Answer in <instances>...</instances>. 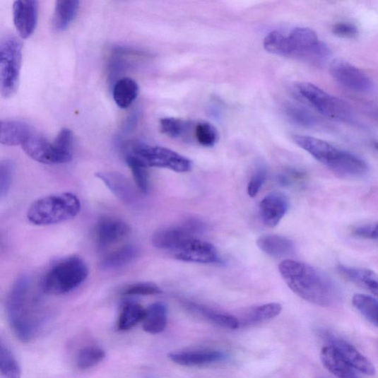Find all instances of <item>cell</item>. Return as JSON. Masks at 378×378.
Masks as SVG:
<instances>
[{"mask_svg": "<svg viewBox=\"0 0 378 378\" xmlns=\"http://www.w3.org/2000/svg\"><path fill=\"white\" fill-rule=\"evenodd\" d=\"M187 307L195 314L201 315L211 324L220 327L236 330L240 326V321L234 316L220 313V312L193 303L188 304Z\"/></svg>", "mask_w": 378, "mask_h": 378, "instance_id": "cell-28", "label": "cell"}, {"mask_svg": "<svg viewBox=\"0 0 378 378\" xmlns=\"http://www.w3.org/2000/svg\"><path fill=\"white\" fill-rule=\"evenodd\" d=\"M35 130L28 124L19 121H1L0 142L5 146L23 145Z\"/></svg>", "mask_w": 378, "mask_h": 378, "instance_id": "cell-20", "label": "cell"}, {"mask_svg": "<svg viewBox=\"0 0 378 378\" xmlns=\"http://www.w3.org/2000/svg\"><path fill=\"white\" fill-rule=\"evenodd\" d=\"M146 378H156V377H153V376H149V377H146Z\"/></svg>", "mask_w": 378, "mask_h": 378, "instance_id": "cell-45", "label": "cell"}, {"mask_svg": "<svg viewBox=\"0 0 378 378\" xmlns=\"http://www.w3.org/2000/svg\"><path fill=\"white\" fill-rule=\"evenodd\" d=\"M129 234L130 228L128 224L114 218H102L97 223L95 229L96 242L102 249L122 241Z\"/></svg>", "mask_w": 378, "mask_h": 378, "instance_id": "cell-15", "label": "cell"}, {"mask_svg": "<svg viewBox=\"0 0 378 378\" xmlns=\"http://www.w3.org/2000/svg\"><path fill=\"white\" fill-rule=\"evenodd\" d=\"M326 338L329 343H331V346L354 369L368 375H374L375 374V369L373 365L365 356L357 350L352 344L331 333L326 334Z\"/></svg>", "mask_w": 378, "mask_h": 378, "instance_id": "cell-16", "label": "cell"}, {"mask_svg": "<svg viewBox=\"0 0 378 378\" xmlns=\"http://www.w3.org/2000/svg\"><path fill=\"white\" fill-rule=\"evenodd\" d=\"M146 309L136 303H128L123 307L119 317L117 328L121 332H126L143 321Z\"/></svg>", "mask_w": 378, "mask_h": 378, "instance_id": "cell-30", "label": "cell"}, {"mask_svg": "<svg viewBox=\"0 0 378 378\" xmlns=\"http://www.w3.org/2000/svg\"><path fill=\"white\" fill-rule=\"evenodd\" d=\"M280 304L269 303L252 309L242 320L243 325H254L273 319L281 314Z\"/></svg>", "mask_w": 378, "mask_h": 378, "instance_id": "cell-31", "label": "cell"}, {"mask_svg": "<svg viewBox=\"0 0 378 378\" xmlns=\"http://www.w3.org/2000/svg\"><path fill=\"white\" fill-rule=\"evenodd\" d=\"M278 271L290 290L311 304L329 307L341 300V289L333 279L314 266L285 259L279 264Z\"/></svg>", "mask_w": 378, "mask_h": 378, "instance_id": "cell-1", "label": "cell"}, {"mask_svg": "<svg viewBox=\"0 0 378 378\" xmlns=\"http://www.w3.org/2000/svg\"><path fill=\"white\" fill-rule=\"evenodd\" d=\"M95 175L124 203L130 204L136 201V191L125 176L117 172H100Z\"/></svg>", "mask_w": 378, "mask_h": 378, "instance_id": "cell-18", "label": "cell"}, {"mask_svg": "<svg viewBox=\"0 0 378 378\" xmlns=\"http://www.w3.org/2000/svg\"><path fill=\"white\" fill-rule=\"evenodd\" d=\"M161 293V289L155 283H140L129 286L124 294L126 295H152Z\"/></svg>", "mask_w": 378, "mask_h": 378, "instance_id": "cell-41", "label": "cell"}, {"mask_svg": "<svg viewBox=\"0 0 378 378\" xmlns=\"http://www.w3.org/2000/svg\"><path fill=\"white\" fill-rule=\"evenodd\" d=\"M142 322L143 331L147 333L156 335L165 331L168 322L167 305L156 302L148 307Z\"/></svg>", "mask_w": 378, "mask_h": 378, "instance_id": "cell-24", "label": "cell"}, {"mask_svg": "<svg viewBox=\"0 0 378 378\" xmlns=\"http://www.w3.org/2000/svg\"><path fill=\"white\" fill-rule=\"evenodd\" d=\"M139 86L133 78L124 77L119 79L113 88V100L121 109H127L136 100Z\"/></svg>", "mask_w": 378, "mask_h": 378, "instance_id": "cell-25", "label": "cell"}, {"mask_svg": "<svg viewBox=\"0 0 378 378\" xmlns=\"http://www.w3.org/2000/svg\"><path fill=\"white\" fill-rule=\"evenodd\" d=\"M195 124L177 118H163L160 121L161 133L173 139H189L194 135Z\"/></svg>", "mask_w": 378, "mask_h": 378, "instance_id": "cell-27", "label": "cell"}, {"mask_svg": "<svg viewBox=\"0 0 378 378\" xmlns=\"http://www.w3.org/2000/svg\"><path fill=\"white\" fill-rule=\"evenodd\" d=\"M0 373L4 378L22 377V370L18 360L4 343L0 345Z\"/></svg>", "mask_w": 378, "mask_h": 378, "instance_id": "cell-33", "label": "cell"}, {"mask_svg": "<svg viewBox=\"0 0 378 378\" xmlns=\"http://www.w3.org/2000/svg\"><path fill=\"white\" fill-rule=\"evenodd\" d=\"M15 171V164L11 160H5L0 164V196L7 195Z\"/></svg>", "mask_w": 378, "mask_h": 378, "instance_id": "cell-39", "label": "cell"}, {"mask_svg": "<svg viewBox=\"0 0 378 378\" xmlns=\"http://www.w3.org/2000/svg\"><path fill=\"white\" fill-rule=\"evenodd\" d=\"M333 33L336 37L341 38L353 39L358 36V30L351 23H341L333 26Z\"/></svg>", "mask_w": 378, "mask_h": 378, "instance_id": "cell-43", "label": "cell"}, {"mask_svg": "<svg viewBox=\"0 0 378 378\" xmlns=\"http://www.w3.org/2000/svg\"><path fill=\"white\" fill-rule=\"evenodd\" d=\"M293 140L302 150L338 176L360 178L369 172V165L363 158L339 149L325 141L306 136H294Z\"/></svg>", "mask_w": 378, "mask_h": 378, "instance_id": "cell-4", "label": "cell"}, {"mask_svg": "<svg viewBox=\"0 0 378 378\" xmlns=\"http://www.w3.org/2000/svg\"><path fill=\"white\" fill-rule=\"evenodd\" d=\"M29 291V279L21 276L12 286L6 301L10 326L16 338L23 343H28L37 336L44 320L31 300Z\"/></svg>", "mask_w": 378, "mask_h": 378, "instance_id": "cell-3", "label": "cell"}, {"mask_svg": "<svg viewBox=\"0 0 378 378\" xmlns=\"http://www.w3.org/2000/svg\"><path fill=\"white\" fill-rule=\"evenodd\" d=\"M295 90L306 102L324 117L342 122H350L353 119V112L346 102L315 85L309 82H300L295 85Z\"/></svg>", "mask_w": 378, "mask_h": 378, "instance_id": "cell-8", "label": "cell"}, {"mask_svg": "<svg viewBox=\"0 0 378 378\" xmlns=\"http://www.w3.org/2000/svg\"><path fill=\"white\" fill-rule=\"evenodd\" d=\"M375 149L378 151V143H374Z\"/></svg>", "mask_w": 378, "mask_h": 378, "instance_id": "cell-44", "label": "cell"}, {"mask_svg": "<svg viewBox=\"0 0 378 378\" xmlns=\"http://www.w3.org/2000/svg\"><path fill=\"white\" fill-rule=\"evenodd\" d=\"M263 45L272 54L311 63H321L330 56V49L308 28H295L288 34L273 30L266 37Z\"/></svg>", "mask_w": 378, "mask_h": 378, "instance_id": "cell-2", "label": "cell"}, {"mask_svg": "<svg viewBox=\"0 0 378 378\" xmlns=\"http://www.w3.org/2000/svg\"><path fill=\"white\" fill-rule=\"evenodd\" d=\"M81 210L78 196L71 192L51 194L41 197L29 207L28 221L35 225H55L76 218Z\"/></svg>", "mask_w": 378, "mask_h": 378, "instance_id": "cell-5", "label": "cell"}, {"mask_svg": "<svg viewBox=\"0 0 378 378\" xmlns=\"http://www.w3.org/2000/svg\"><path fill=\"white\" fill-rule=\"evenodd\" d=\"M352 234L360 239L378 242V223L358 225L353 229Z\"/></svg>", "mask_w": 378, "mask_h": 378, "instance_id": "cell-42", "label": "cell"}, {"mask_svg": "<svg viewBox=\"0 0 378 378\" xmlns=\"http://www.w3.org/2000/svg\"><path fill=\"white\" fill-rule=\"evenodd\" d=\"M76 0H59L56 2L52 25L57 31L67 29L75 20L79 8Z\"/></svg>", "mask_w": 378, "mask_h": 378, "instance_id": "cell-26", "label": "cell"}, {"mask_svg": "<svg viewBox=\"0 0 378 378\" xmlns=\"http://www.w3.org/2000/svg\"><path fill=\"white\" fill-rule=\"evenodd\" d=\"M290 208L288 196L281 192H272L259 203V215L261 222L268 228L276 227L286 215Z\"/></svg>", "mask_w": 378, "mask_h": 378, "instance_id": "cell-14", "label": "cell"}, {"mask_svg": "<svg viewBox=\"0 0 378 378\" xmlns=\"http://www.w3.org/2000/svg\"><path fill=\"white\" fill-rule=\"evenodd\" d=\"M53 143L56 149L62 155L67 158L70 161L73 160L74 136L70 129H61Z\"/></svg>", "mask_w": 378, "mask_h": 378, "instance_id": "cell-37", "label": "cell"}, {"mask_svg": "<svg viewBox=\"0 0 378 378\" xmlns=\"http://www.w3.org/2000/svg\"><path fill=\"white\" fill-rule=\"evenodd\" d=\"M353 306L371 323L378 326V300L365 294H355Z\"/></svg>", "mask_w": 378, "mask_h": 378, "instance_id": "cell-34", "label": "cell"}, {"mask_svg": "<svg viewBox=\"0 0 378 378\" xmlns=\"http://www.w3.org/2000/svg\"><path fill=\"white\" fill-rule=\"evenodd\" d=\"M138 249L134 244H126L107 255L101 262L105 270L122 268L133 262L138 256Z\"/></svg>", "mask_w": 378, "mask_h": 378, "instance_id": "cell-29", "label": "cell"}, {"mask_svg": "<svg viewBox=\"0 0 378 378\" xmlns=\"http://www.w3.org/2000/svg\"><path fill=\"white\" fill-rule=\"evenodd\" d=\"M205 224L196 219H188L182 225H172L158 229L153 236L155 247L163 250L179 252L195 236L202 233Z\"/></svg>", "mask_w": 378, "mask_h": 378, "instance_id": "cell-10", "label": "cell"}, {"mask_svg": "<svg viewBox=\"0 0 378 378\" xmlns=\"http://www.w3.org/2000/svg\"><path fill=\"white\" fill-rule=\"evenodd\" d=\"M169 358L177 365L196 367L219 362L225 358V355L220 351L201 350L173 353Z\"/></svg>", "mask_w": 378, "mask_h": 378, "instance_id": "cell-19", "label": "cell"}, {"mask_svg": "<svg viewBox=\"0 0 378 378\" xmlns=\"http://www.w3.org/2000/svg\"><path fill=\"white\" fill-rule=\"evenodd\" d=\"M22 61V42L14 37L2 40L0 42V90L6 100L18 90Z\"/></svg>", "mask_w": 378, "mask_h": 378, "instance_id": "cell-7", "label": "cell"}, {"mask_svg": "<svg viewBox=\"0 0 378 378\" xmlns=\"http://www.w3.org/2000/svg\"><path fill=\"white\" fill-rule=\"evenodd\" d=\"M136 157L147 168L168 169L179 173L191 170V160L165 147L142 144L129 153Z\"/></svg>", "mask_w": 378, "mask_h": 378, "instance_id": "cell-9", "label": "cell"}, {"mask_svg": "<svg viewBox=\"0 0 378 378\" xmlns=\"http://www.w3.org/2000/svg\"><path fill=\"white\" fill-rule=\"evenodd\" d=\"M88 268L78 256L66 258L57 262L45 275L42 284L45 293H69L83 283L88 276Z\"/></svg>", "mask_w": 378, "mask_h": 378, "instance_id": "cell-6", "label": "cell"}, {"mask_svg": "<svg viewBox=\"0 0 378 378\" xmlns=\"http://www.w3.org/2000/svg\"><path fill=\"white\" fill-rule=\"evenodd\" d=\"M39 16V2L34 0H18L13 5L14 25L23 39L34 34Z\"/></svg>", "mask_w": 378, "mask_h": 378, "instance_id": "cell-13", "label": "cell"}, {"mask_svg": "<svg viewBox=\"0 0 378 378\" xmlns=\"http://www.w3.org/2000/svg\"><path fill=\"white\" fill-rule=\"evenodd\" d=\"M321 378H324V377H321Z\"/></svg>", "mask_w": 378, "mask_h": 378, "instance_id": "cell-46", "label": "cell"}, {"mask_svg": "<svg viewBox=\"0 0 378 378\" xmlns=\"http://www.w3.org/2000/svg\"><path fill=\"white\" fill-rule=\"evenodd\" d=\"M106 357L105 351L97 345H88L79 350L76 365L80 370H88L100 365Z\"/></svg>", "mask_w": 378, "mask_h": 378, "instance_id": "cell-32", "label": "cell"}, {"mask_svg": "<svg viewBox=\"0 0 378 378\" xmlns=\"http://www.w3.org/2000/svg\"><path fill=\"white\" fill-rule=\"evenodd\" d=\"M126 163L130 168L138 189L143 194H147L150 189V179L147 167L133 155L128 154Z\"/></svg>", "mask_w": 378, "mask_h": 378, "instance_id": "cell-35", "label": "cell"}, {"mask_svg": "<svg viewBox=\"0 0 378 378\" xmlns=\"http://www.w3.org/2000/svg\"><path fill=\"white\" fill-rule=\"evenodd\" d=\"M321 359L325 368L338 378H360L355 369L331 346L323 348Z\"/></svg>", "mask_w": 378, "mask_h": 378, "instance_id": "cell-23", "label": "cell"}, {"mask_svg": "<svg viewBox=\"0 0 378 378\" xmlns=\"http://www.w3.org/2000/svg\"><path fill=\"white\" fill-rule=\"evenodd\" d=\"M268 168L265 163L258 164L248 185V194L251 197L256 196L266 182Z\"/></svg>", "mask_w": 378, "mask_h": 378, "instance_id": "cell-40", "label": "cell"}, {"mask_svg": "<svg viewBox=\"0 0 378 378\" xmlns=\"http://www.w3.org/2000/svg\"><path fill=\"white\" fill-rule=\"evenodd\" d=\"M256 244L262 252L275 258L288 256L295 250L292 240L278 235H261L257 239Z\"/></svg>", "mask_w": 378, "mask_h": 378, "instance_id": "cell-21", "label": "cell"}, {"mask_svg": "<svg viewBox=\"0 0 378 378\" xmlns=\"http://www.w3.org/2000/svg\"><path fill=\"white\" fill-rule=\"evenodd\" d=\"M194 136L196 142L205 147L215 146L220 138L217 128L207 122L195 124Z\"/></svg>", "mask_w": 378, "mask_h": 378, "instance_id": "cell-36", "label": "cell"}, {"mask_svg": "<svg viewBox=\"0 0 378 378\" xmlns=\"http://www.w3.org/2000/svg\"><path fill=\"white\" fill-rule=\"evenodd\" d=\"M330 72L336 81L345 88L359 93H367L373 88L370 78L347 61L334 60L331 64Z\"/></svg>", "mask_w": 378, "mask_h": 378, "instance_id": "cell-11", "label": "cell"}, {"mask_svg": "<svg viewBox=\"0 0 378 378\" xmlns=\"http://www.w3.org/2000/svg\"><path fill=\"white\" fill-rule=\"evenodd\" d=\"M175 258L183 261L202 264H210L220 261L215 245L196 238L192 240L183 249L177 252Z\"/></svg>", "mask_w": 378, "mask_h": 378, "instance_id": "cell-17", "label": "cell"}, {"mask_svg": "<svg viewBox=\"0 0 378 378\" xmlns=\"http://www.w3.org/2000/svg\"><path fill=\"white\" fill-rule=\"evenodd\" d=\"M337 270L350 282L378 295V274L374 271L343 265L338 266Z\"/></svg>", "mask_w": 378, "mask_h": 378, "instance_id": "cell-22", "label": "cell"}, {"mask_svg": "<svg viewBox=\"0 0 378 378\" xmlns=\"http://www.w3.org/2000/svg\"><path fill=\"white\" fill-rule=\"evenodd\" d=\"M23 151L33 160L48 165L71 162L62 155L45 137L34 131L23 143Z\"/></svg>", "mask_w": 378, "mask_h": 378, "instance_id": "cell-12", "label": "cell"}, {"mask_svg": "<svg viewBox=\"0 0 378 378\" xmlns=\"http://www.w3.org/2000/svg\"><path fill=\"white\" fill-rule=\"evenodd\" d=\"M288 117L295 122L302 126L314 127L317 120L307 110L297 105H289L287 108Z\"/></svg>", "mask_w": 378, "mask_h": 378, "instance_id": "cell-38", "label": "cell"}]
</instances>
